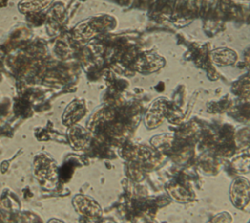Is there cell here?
Wrapping results in <instances>:
<instances>
[{
	"label": "cell",
	"mask_w": 250,
	"mask_h": 223,
	"mask_svg": "<svg viewBox=\"0 0 250 223\" xmlns=\"http://www.w3.org/2000/svg\"><path fill=\"white\" fill-rule=\"evenodd\" d=\"M76 212L81 216L80 221L100 223L103 210L100 204L92 198L85 195H76L72 200Z\"/></svg>",
	"instance_id": "6da1fadb"
},
{
	"label": "cell",
	"mask_w": 250,
	"mask_h": 223,
	"mask_svg": "<svg viewBox=\"0 0 250 223\" xmlns=\"http://www.w3.org/2000/svg\"><path fill=\"white\" fill-rule=\"evenodd\" d=\"M229 200L235 208L243 209L250 201V181L243 176L235 177L229 186Z\"/></svg>",
	"instance_id": "7a4b0ae2"
},
{
	"label": "cell",
	"mask_w": 250,
	"mask_h": 223,
	"mask_svg": "<svg viewBox=\"0 0 250 223\" xmlns=\"http://www.w3.org/2000/svg\"><path fill=\"white\" fill-rule=\"evenodd\" d=\"M230 166L239 174L250 173V149H247L235 156L231 159Z\"/></svg>",
	"instance_id": "3957f363"
},
{
	"label": "cell",
	"mask_w": 250,
	"mask_h": 223,
	"mask_svg": "<svg viewBox=\"0 0 250 223\" xmlns=\"http://www.w3.org/2000/svg\"><path fill=\"white\" fill-rule=\"evenodd\" d=\"M85 107L82 102L74 101L65 110L63 114V120L66 124H72L76 122L84 114Z\"/></svg>",
	"instance_id": "277c9868"
},
{
	"label": "cell",
	"mask_w": 250,
	"mask_h": 223,
	"mask_svg": "<svg viewBox=\"0 0 250 223\" xmlns=\"http://www.w3.org/2000/svg\"><path fill=\"white\" fill-rule=\"evenodd\" d=\"M54 0H21L18 8L21 13L40 12L51 5Z\"/></svg>",
	"instance_id": "5b68a950"
},
{
	"label": "cell",
	"mask_w": 250,
	"mask_h": 223,
	"mask_svg": "<svg viewBox=\"0 0 250 223\" xmlns=\"http://www.w3.org/2000/svg\"><path fill=\"white\" fill-rule=\"evenodd\" d=\"M167 191L170 197L179 202H188L192 201V193L183 185H169L167 187Z\"/></svg>",
	"instance_id": "8992f818"
},
{
	"label": "cell",
	"mask_w": 250,
	"mask_h": 223,
	"mask_svg": "<svg viewBox=\"0 0 250 223\" xmlns=\"http://www.w3.org/2000/svg\"><path fill=\"white\" fill-rule=\"evenodd\" d=\"M88 134L81 127L75 126L69 131V141L75 149L84 148L88 142Z\"/></svg>",
	"instance_id": "52a82bcc"
},
{
	"label": "cell",
	"mask_w": 250,
	"mask_h": 223,
	"mask_svg": "<svg viewBox=\"0 0 250 223\" xmlns=\"http://www.w3.org/2000/svg\"><path fill=\"white\" fill-rule=\"evenodd\" d=\"M206 223H232V216L228 211H222L213 215Z\"/></svg>",
	"instance_id": "ba28073f"
},
{
	"label": "cell",
	"mask_w": 250,
	"mask_h": 223,
	"mask_svg": "<svg viewBox=\"0 0 250 223\" xmlns=\"http://www.w3.org/2000/svg\"><path fill=\"white\" fill-rule=\"evenodd\" d=\"M48 223H64V222H62V221H61L59 219H50L48 221Z\"/></svg>",
	"instance_id": "9c48e42d"
},
{
	"label": "cell",
	"mask_w": 250,
	"mask_h": 223,
	"mask_svg": "<svg viewBox=\"0 0 250 223\" xmlns=\"http://www.w3.org/2000/svg\"><path fill=\"white\" fill-rule=\"evenodd\" d=\"M247 223H250V219H249V220H248V222H247Z\"/></svg>",
	"instance_id": "30bf717a"
}]
</instances>
